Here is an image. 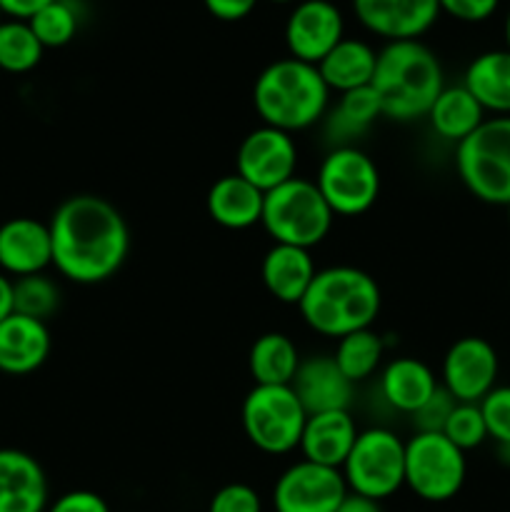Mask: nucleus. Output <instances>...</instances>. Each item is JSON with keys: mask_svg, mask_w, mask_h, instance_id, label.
Segmentation results:
<instances>
[{"mask_svg": "<svg viewBox=\"0 0 510 512\" xmlns=\"http://www.w3.org/2000/svg\"><path fill=\"white\" fill-rule=\"evenodd\" d=\"M53 265L63 278L95 285L113 278L128 258V223L113 203L98 195H73L48 223Z\"/></svg>", "mask_w": 510, "mask_h": 512, "instance_id": "obj_1", "label": "nucleus"}, {"mask_svg": "<svg viewBox=\"0 0 510 512\" xmlns=\"http://www.w3.org/2000/svg\"><path fill=\"white\" fill-rule=\"evenodd\" d=\"M370 88L380 98L385 118L410 123L425 118L445 88L443 68L420 40H393L378 53Z\"/></svg>", "mask_w": 510, "mask_h": 512, "instance_id": "obj_2", "label": "nucleus"}, {"mask_svg": "<svg viewBox=\"0 0 510 512\" xmlns=\"http://www.w3.org/2000/svg\"><path fill=\"white\" fill-rule=\"evenodd\" d=\"M380 288L375 278L353 265L318 270L298 303L305 325L325 338H345L365 330L380 313Z\"/></svg>", "mask_w": 510, "mask_h": 512, "instance_id": "obj_3", "label": "nucleus"}, {"mask_svg": "<svg viewBox=\"0 0 510 512\" xmlns=\"http://www.w3.org/2000/svg\"><path fill=\"white\" fill-rule=\"evenodd\" d=\"M328 85L318 65L283 58L263 68L253 85V105L263 125L295 133L318 123L328 110Z\"/></svg>", "mask_w": 510, "mask_h": 512, "instance_id": "obj_4", "label": "nucleus"}, {"mask_svg": "<svg viewBox=\"0 0 510 512\" xmlns=\"http://www.w3.org/2000/svg\"><path fill=\"white\" fill-rule=\"evenodd\" d=\"M455 170L465 188L488 205H510V115L485 118L455 145Z\"/></svg>", "mask_w": 510, "mask_h": 512, "instance_id": "obj_5", "label": "nucleus"}, {"mask_svg": "<svg viewBox=\"0 0 510 512\" xmlns=\"http://www.w3.org/2000/svg\"><path fill=\"white\" fill-rule=\"evenodd\" d=\"M333 218V210L313 180L290 178L288 183L265 193L260 223L275 243L310 250L323 243Z\"/></svg>", "mask_w": 510, "mask_h": 512, "instance_id": "obj_6", "label": "nucleus"}, {"mask_svg": "<svg viewBox=\"0 0 510 512\" xmlns=\"http://www.w3.org/2000/svg\"><path fill=\"white\" fill-rule=\"evenodd\" d=\"M245 438L268 455H285L295 450L303 438L305 413L290 385H255L243 400Z\"/></svg>", "mask_w": 510, "mask_h": 512, "instance_id": "obj_7", "label": "nucleus"}, {"mask_svg": "<svg viewBox=\"0 0 510 512\" xmlns=\"http://www.w3.org/2000/svg\"><path fill=\"white\" fill-rule=\"evenodd\" d=\"M340 473L350 493L380 503L405 485V443L385 428L363 430Z\"/></svg>", "mask_w": 510, "mask_h": 512, "instance_id": "obj_8", "label": "nucleus"}, {"mask_svg": "<svg viewBox=\"0 0 510 512\" xmlns=\"http://www.w3.org/2000/svg\"><path fill=\"white\" fill-rule=\"evenodd\" d=\"M468 463L443 433H415L405 443V485L425 503H448L463 490Z\"/></svg>", "mask_w": 510, "mask_h": 512, "instance_id": "obj_9", "label": "nucleus"}, {"mask_svg": "<svg viewBox=\"0 0 510 512\" xmlns=\"http://www.w3.org/2000/svg\"><path fill=\"white\" fill-rule=\"evenodd\" d=\"M313 183L318 185L333 215L343 218L368 213L380 193V173L373 158L353 145H338L330 150Z\"/></svg>", "mask_w": 510, "mask_h": 512, "instance_id": "obj_10", "label": "nucleus"}, {"mask_svg": "<svg viewBox=\"0 0 510 512\" xmlns=\"http://www.w3.org/2000/svg\"><path fill=\"white\" fill-rule=\"evenodd\" d=\"M295 168L298 148L293 135L270 125L250 130L235 153V173L263 193L295 178Z\"/></svg>", "mask_w": 510, "mask_h": 512, "instance_id": "obj_11", "label": "nucleus"}, {"mask_svg": "<svg viewBox=\"0 0 510 512\" xmlns=\"http://www.w3.org/2000/svg\"><path fill=\"white\" fill-rule=\"evenodd\" d=\"M348 495L343 473L310 460L290 465L273 488L275 512H335Z\"/></svg>", "mask_w": 510, "mask_h": 512, "instance_id": "obj_12", "label": "nucleus"}, {"mask_svg": "<svg viewBox=\"0 0 510 512\" xmlns=\"http://www.w3.org/2000/svg\"><path fill=\"white\" fill-rule=\"evenodd\" d=\"M498 378V353L485 338L455 340L443 358V388L458 403H480Z\"/></svg>", "mask_w": 510, "mask_h": 512, "instance_id": "obj_13", "label": "nucleus"}, {"mask_svg": "<svg viewBox=\"0 0 510 512\" xmlns=\"http://www.w3.org/2000/svg\"><path fill=\"white\" fill-rule=\"evenodd\" d=\"M343 40V15L330 0H303L285 23L290 58L318 65Z\"/></svg>", "mask_w": 510, "mask_h": 512, "instance_id": "obj_14", "label": "nucleus"}, {"mask_svg": "<svg viewBox=\"0 0 510 512\" xmlns=\"http://www.w3.org/2000/svg\"><path fill=\"white\" fill-rule=\"evenodd\" d=\"M355 18L365 30L393 40H418L440 15L438 0H353Z\"/></svg>", "mask_w": 510, "mask_h": 512, "instance_id": "obj_15", "label": "nucleus"}, {"mask_svg": "<svg viewBox=\"0 0 510 512\" xmlns=\"http://www.w3.org/2000/svg\"><path fill=\"white\" fill-rule=\"evenodd\" d=\"M53 265L48 225L35 218H13L0 225V273L25 278Z\"/></svg>", "mask_w": 510, "mask_h": 512, "instance_id": "obj_16", "label": "nucleus"}, {"mask_svg": "<svg viewBox=\"0 0 510 512\" xmlns=\"http://www.w3.org/2000/svg\"><path fill=\"white\" fill-rule=\"evenodd\" d=\"M353 385L338 368L333 355H313L300 360V368L290 388L303 403L305 413H328V410H348L353 400Z\"/></svg>", "mask_w": 510, "mask_h": 512, "instance_id": "obj_17", "label": "nucleus"}, {"mask_svg": "<svg viewBox=\"0 0 510 512\" xmlns=\"http://www.w3.org/2000/svg\"><path fill=\"white\" fill-rule=\"evenodd\" d=\"M48 510V478L33 455L0 450V512Z\"/></svg>", "mask_w": 510, "mask_h": 512, "instance_id": "obj_18", "label": "nucleus"}, {"mask_svg": "<svg viewBox=\"0 0 510 512\" xmlns=\"http://www.w3.org/2000/svg\"><path fill=\"white\" fill-rule=\"evenodd\" d=\"M50 355V330L43 320L10 313L0 323V373H35Z\"/></svg>", "mask_w": 510, "mask_h": 512, "instance_id": "obj_19", "label": "nucleus"}, {"mask_svg": "<svg viewBox=\"0 0 510 512\" xmlns=\"http://www.w3.org/2000/svg\"><path fill=\"white\" fill-rule=\"evenodd\" d=\"M355 438L358 428L348 410H328V413L308 415L298 448L303 460L340 470L355 445Z\"/></svg>", "mask_w": 510, "mask_h": 512, "instance_id": "obj_20", "label": "nucleus"}, {"mask_svg": "<svg viewBox=\"0 0 510 512\" xmlns=\"http://www.w3.org/2000/svg\"><path fill=\"white\" fill-rule=\"evenodd\" d=\"M315 263L310 258V250L295 248V245H280L265 253L260 265V278L268 293L285 305H298L303 300L305 290L310 288L315 278Z\"/></svg>", "mask_w": 510, "mask_h": 512, "instance_id": "obj_21", "label": "nucleus"}, {"mask_svg": "<svg viewBox=\"0 0 510 512\" xmlns=\"http://www.w3.org/2000/svg\"><path fill=\"white\" fill-rule=\"evenodd\" d=\"M263 200V190H258L248 180L240 178L238 173H233L215 180L213 188L208 190L205 205H208V215L218 225L228 230H245L250 225L260 223Z\"/></svg>", "mask_w": 510, "mask_h": 512, "instance_id": "obj_22", "label": "nucleus"}, {"mask_svg": "<svg viewBox=\"0 0 510 512\" xmlns=\"http://www.w3.org/2000/svg\"><path fill=\"white\" fill-rule=\"evenodd\" d=\"M438 388L440 385L433 370L423 360L415 358H395L380 378V393H383L385 403L410 415L423 408Z\"/></svg>", "mask_w": 510, "mask_h": 512, "instance_id": "obj_23", "label": "nucleus"}, {"mask_svg": "<svg viewBox=\"0 0 510 512\" xmlns=\"http://www.w3.org/2000/svg\"><path fill=\"white\" fill-rule=\"evenodd\" d=\"M463 85L485 113L510 115V50H488L465 70Z\"/></svg>", "mask_w": 510, "mask_h": 512, "instance_id": "obj_24", "label": "nucleus"}, {"mask_svg": "<svg viewBox=\"0 0 510 512\" xmlns=\"http://www.w3.org/2000/svg\"><path fill=\"white\" fill-rule=\"evenodd\" d=\"M375 60H378V53L368 43L355 38H343L320 60L318 70L328 90L348 93V90H358L373 83Z\"/></svg>", "mask_w": 510, "mask_h": 512, "instance_id": "obj_25", "label": "nucleus"}, {"mask_svg": "<svg viewBox=\"0 0 510 512\" xmlns=\"http://www.w3.org/2000/svg\"><path fill=\"white\" fill-rule=\"evenodd\" d=\"M425 118L430 120V128L440 138L458 145L460 140H465L483 125L485 110L480 108V103L468 93L465 85H450V88L440 90Z\"/></svg>", "mask_w": 510, "mask_h": 512, "instance_id": "obj_26", "label": "nucleus"}, {"mask_svg": "<svg viewBox=\"0 0 510 512\" xmlns=\"http://www.w3.org/2000/svg\"><path fill=\"white\" fill-rule=\"evenodd\" d=\"M248 368L255 385H290L300 368V353L283 333H265L253 343Z\"/></svg>", "mask_w": 510, "mask_h": 512, "instance_id": "obj_27", "label": "nucleus"}, {"mask_svg": "<svg viewBox=\"0 0 510 512\" xmlns=\"http://www.w3.org/2000/svg\"><path fill=\"white\" fill-rule=\"evenodd\" d=\"M333 358L350 383H363L378 370L383 360V340L373 328L355 330L338 340Z\"/></svg>", "mask_w": 510, "mask_h": 512, "instance_id": "obj_28", "label": "nucleus"}, {"mask_svg": "<svg viewBox=\"0 0 510 512\" xmlns=\"http://www.w3.org/2000/svg\"><path fill=\"white\" fill-rule=\"evenodd\" d=\"M380 115H383L380 98L375 95V90L370 85H365V88L340 93L338 105L330 113L328 130L333 135H338L340 140H348L353 135H360L363 130H368Z\"/></svg>", "mask_w": 510, "mask_h": 512, "instance_id": "obj_29", "label": "nucleus"}, {"mask_svg": "<svg viewBox=\"0 0 510 512\" xmlns=\"http://www.w3.org/2000/svg\"><path fill=\"white\" fill-rule=\"evenodd\" d=\"M43 50L28 20H0V73H28L43 60Z\"/></svg>", "mask_w": 510, "mask_h": 512, "instance_id": "obj_30", "label": "nucleus"}, {"mask_svg": "<svg viewBox=\"0 0 510 512\" xmlns=\"http://www.w3.org/2000/svg\"><path fill=\"white\" fill-rule=\"evenodd\" d=\"M60 305L58 285L43 273L25 275V278L13 280V313L25 315V318L48 320L55 315Z\"/></svg>", "mask_w": 510, "mask_h": 512, "instance_id": "obj_31", "label": "nucleus"}, {"mask_svg": "<svg viewBox=\"0 0 510 512\" xmlns=\"http://www.w3.org/2000/svg\"><path fill=\"white\" fill-rule=\"evenodd\" d=\"M43 48H63L78 33V10L70 0H53L28 20Z\"/></svg>", "mask_w": 510, "mask_h": 512, "instance_id": "obj_32", "label": "nucleus"}, {"mask_svg": "<svg viewBox=\"0 0 510 512\" xmlns=\"http://www.w3.org/2000/svg\"><path fill=\"white\" fill-rule=\"evenodd\" d=\"M443 435L465 453V450L480 448L488 438L485 430L483 413H480L478 403H455L453 413H450L448 423H445Z\"/></svg>", "mask_w": 510, "mask_h": 512, "instance_id": "obj_33", "label": "nucleus"}, {"mask_svg": "<svg viewBox=\"0 0 510 512\" xmlns=\"http://www.w3.org/2000/svg\"><path fill=\"white\" fill-rule=\"evenodd\" d=\"M478 405L488 438H493L500 448H510V385H495Z\"/></svg>", "mask_w": 510, "mask_h": 512, "instance_id": "obj_34", "label": "nucleus"}, {"mask_svg": "<svg viewBox=\"0 0 510 512\" xmlns=\"http://www.w3.org/2000/svg\"><path fill=\"white\" fill-rule=\"evenodd\" d=\"M455 403H458V400H455L445 388L435 390L433 398H430L423 408L413 413V423L415 428H418V433H443Z\"/></svg>", "mask_w": 510, "mask_h": 512, "instance_id": "obj_35", "label": "nucleus"}, {"mask_svg": "<svg viewBox=\"0 0 510 512\" xmlns=\"http://www.w3.org/2000/svg\"><path fill=\"white\" fill-rule=\"evenodd\" d=\"M208 512H263V503L250 485L230 483L213 495Z\"/></svg>", "mask_w": 510, "mask_h": 512, "instance_id": "obj_36", "label": "nucleus"}, {"mask_svg": "<svg viewBox=\"0 0 510 512\" xmlns=\"http://www.w3.org/2000/svg\"><path fill=\"white\" fill-rule=\"evenodd\" d=\"M500 0H438L440 13L463 23H483L498 10Z\"/></svg>", "mask_w": 510, "mask_h": 512, "instance_id": "obj_37", "label": "nucleus"}, {"mask_svg": "<svg viewBox=\"0 0 510 512\" xmlns=\"http://www.w3.org/2000/svg\"><path fill=\"white\" fill-rule=\"evenodd\" d=\"M45 512H110V508L93 490H70L60 495Z\"/></svg>", "mask_w": 510, "mask_h": 512, "instance_id": "obj_38", "label": "nucleus"}, {"mask_svg": "<svg viewBox=\"0 0 510 512\" xmlns=\"http://www.w3.org/2000/svg\"><path fill=\"white\" fill-rule=\"evenodd\" d=\"M203 3L213 18L235 23V20L248 18L255 10V5H258V0H203Z\"/></svg>", "mask_w": 510, "mask_h": 512, "instance_id": "obj_39", "label": "nucleus"}, {"mask_svg": "<svg viewBox=\"0 0 510 512\" xmlns=\"http://www.w3.org/2000/svg\"><path fill=\"white\" fill-rule=\"evenodd\" d=\"M48 3H53V0H0V10L15 20H30Z\"/></svg>", "mask_w": 510, "mask_h": 512, "instance_id": "obj_40", "label": "nucleus"}, {"mask_svg": "<svg viewBox=\"0 0 510 512\" xmlns=\"http://www.w3.org/2000/svg\"><path fill=\"white\" fill-rule=\"evenodd\" d=\"M335 512H383V510H380L378 500L363 498V495H355L348 490V495H345L343 503L338 505V510Z\"/></svg>", "mask_w": 510, "mask_h": 512, "instance_id": "obj_41", "label": "nucleus"}, {"mask_svg": "<svg viewBox=\"0 0 510 512\" xmlns=\"http://www.w3.org/2000/svg\"><path fill=\"white\" fill-rule=\"evenodd\" d=\"M13 313V280L0 273V323Z\"/></svg>", "mask_w": 510, "mask_h": 512, "instance_id": "obj_42", "label": "nucleus"}, {"mask_svg": "<svg viewBox=\"0 0 510 512\" xmlns=\"http://www.w3.org/2000/svg\"><path fill=\"white\" fill-rule=\"evenodd\" d=\"M505 45L510 50V10H508V18H505Z\"/></svg>", "mask_w": 510, "mask_h": 512, "instance_id": "obj_43", "label": "nucleus"}, {"mask_svg": "<svg viewBox=\"0 0 510 512\" xmlns=\"http://www.w3.org/2000/svg\"><path fill=\"white\" fill-rule=\"evenodd\" d=\"M270 3H290V0H270Z\"/></svg>", "mask_w": 510, "mask_h": 512, "instance_id": "obj_44", "label": "nucleus"}, {"mask_svg": "<svg viewBox=\"0 0 510 512\" xmlns=\"http://www.w3.org/2000/svg\"><path fill=\"white\" fill-rule=\"evenodd\" d=\"M508 223H510V205H508Z\"/></svg>", "mask_w": 510, "mask_h": 512, "instance_id": "obj_45", "label": "nucleus"}, {"mask_svg": "<svg viewBox=\"0 0 510 512\" xmlns=\"http://www.w3.org/2000/svg\"><path fill=\"white\" fill-rule=\"evenodd\" d=\"M0 15H3V10H0Z\"/></svg>", "mask_w": 510, "mask_h": 512, "instance_id": "obj_46", "label": "nucleus"}]
</instances>
